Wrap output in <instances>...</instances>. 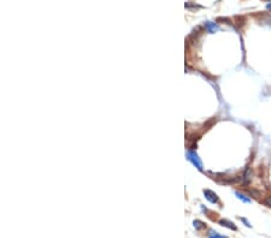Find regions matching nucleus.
Listing matches in <instances>:
<instances>
[{
    "label": "nucleus",
    "instance_id": "f03ea898",
    "mask_svg": "<svg viewBox=\"0 0 271 238\" xmlns=\"http://www.w3.org/2000/svg\"><path fill=\"white\" fill-rule=\"evenodd\" d=\"M204 194H205V197H206L211 203H216V202H218V196H217L216 192H213V191H211V190H208V189H206V190H204Z\"/></svg>",
    "mask_w": 271,
    "mask_h": 238
},
{
    "label": "nucleus",
    "instance_id": "6e6552de",
    "mask_svg": "<svg viewBox=\"0 0 271 238\" xmlns=\"http://www.w3.org/2000/svg\"><path fill=\"white\" fill-rule=\"evenodd\" d=\"M264 203H265V204H266L268 207H270V208H271V196H268V197L265 199Z\"/></svg>",
    "mask_w": 271,
    "mask_h": 238
},
{
    "label": "nucleus",
    "instance_id": "9b49d317",
    "mask_svg": "<svg viewBox=\"0 0 271 238\" xmlns=\"http://www.w3.org/2000/svg\"><path fill=\"white\" fill-rule=\"evenodd\" d=\"M268 1H271V0H268Z\"/></svg>",
    "mask_w": 271,
    "mask_h": 238
},
{
    "label": "nucleus",
    "instance_id": "0eeeda50",
    "mask_svg": "<svg viewBox=\"0 0 271 238\" xmlns=\"http://www.w3.org/2000/svg\"><path fill=\"white\" fill-rule=\"evenodd\" d=\"M208 233H210V235H208V237L210 238H224L223 236H219L217 232H213V231H210Z\"/></svg>",
    "mask_w": 271,
    "mask_h": 238
},
{
    "label": "nucleus",
    "instance_id": "39448f33",
    "mask_svg": "<svg viewBox=\"0 0 271 238\" xmlns=\"http://www.w3.org/2000/svg\"><path fill=\"white\" fill-rule=\"evenodd\" d=\"M251 179H252V177H251V171L248 170V171H247V172L244 174V183L245 184L250 183V182H251Z\"/></svg>",
    "mask_w": 271,
    "mask_h": 238
},
{
    "label": "nucleus",
    "instance_id": "423d86ee",
    "mask_svg": "<svg viewBox=\"0 0 271 238\" xmlns=\"http://www.w3.org/2000/svg\"><path fill=\"white\" fill-rule=\"evenodd\" d=\"M235 194H236V196H237V199H240L241 201L246 202V203H250V202H251V200H250V199H247V197H246L245 195H242L241 192H235Z\"/></svg>",
    "mask_w": 271,
    "mask_h": 238
},
{
    "label": "nucleus",
    "instance_id": "20e7f679",
    "mask_svg": "<svg viewBox=\"0 0 271 238\" xmlns=\"http://www.w3.org/2000/svg\"><path fill=\"white\" fill-rule=\"evenodd\" d=\"M223 226H226V227H228V229H230V230H236V227L234 226V224L233 222H230V221H228V220H221L219 221Z\"/></svg>",
    "mask_w": 271,
    "mask_h": 238
},
{
    "label": "nucleus",
    "instance_id": "1a4fd4ad",
    "mask_svg": "<svg viewBox=\"0 0 271 238\" xmlns=\"http://www.w3.org/2000/svg\"><path fill=\"white\" fill-rule=\"evenodd\" d=\"M201 225H202V224H201L200 221H194V226H197V227H201Z\"/></svg>",
    "mask_w": 271,
    "mask_h": 238
},
{
    "label": "nucleus",
    "instance_id": "7ed1b4c3",
    "mask_svg": "<svg viewBox=\"0 0 271 238\" xmlns=\"http://www.w3.org/2000/svg\"><path fill=\"white\" fill-rule=\"evenodd\" d=\"M205 27H206V29H207L208 33H211V34L218 30V25H217V24H215V23H212V22H207V23L205 24Z\"/></svg>",
    "mask_w": 271,
    "mask_h": 238
},
{
    "label": "nucleus",
    "instance_id": "f257e3e1",
    "mask_svg": "<svg viewBox=\"0 0 271 238\" xmlns=\"http://www.w3.org/2000/svg\"><path fill=\"white\" fill-rule=\"evenodd\" d=\"M187 158H188V160H189L190 162L195 166L198 170H202V164H201L198 154H197L195 152H192V150L187 152Z\"/></svg>",
    "mask_w": 271,
    "mask_h": 238
},
{
    "label": "nucleus",
    "instance_id": "9d476101",
    "mask_svg": "<svg viewBox=\"0 0 271 238\" xmlns=\"http://www.w3.org/2000/svg\"><path fill=\"white\" fill-rule=\"evenodd\" d=\"M266 7H268V10H271V4H268V6H266Z\"/></svg>",
    "mask_w": 271,
    "mask_h": 238
}]
</instances>
